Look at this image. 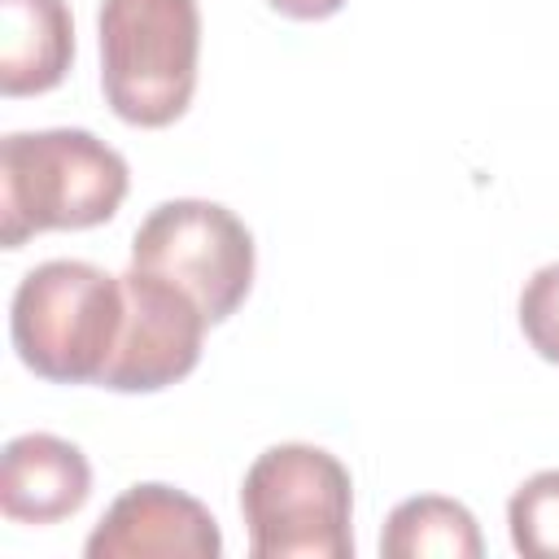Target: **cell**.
Returning a JSON list of instances; mask_svg holds the SVG:
<instances>
[{"instance_id":"obj_1","label":"cell","mask_w":559,"mask_h":559,"mask_svg":"<svg viewBox=\"0 0 559 559\" xmlns=\"http://www.w3.org/2000/svg\"><path fill=\"white\" fill-rule=\"evenodd\" d=\"M127 188V157L83 127L9 131L0 140V245L22 249L39 231L100 227Z\"/></svg>"},{"instance_id":"obj_2","label":"cell","mask_w":559,"mask_h":559,"mask_svg":"<svg viewBox=\"0 0 559 559\" xmlns=\"http://www.w3.org/2000/svg\"><path fill=\"white\" fill-rule=\"evenodd\" d=\"M122 328V275L79 258L31 266L9 306V336L39 380L100 384Z\"/></svg>"},{"instance_id":"obj_3","label":"cell","mask_w":559,"mask_h":559,"mask_svg":"<svg viewBox=\"0 0 559 559\" xmlns=\"http://www.w3.org/2000/svg\"><path fill=\"white\" fill-rule=\"evenodd\" d=\"M240 515L253 559H349L354 480L336 454L310 441L266 445L240 480Z\"/></svg>"},{"instance_id":"obj_4","label":"cell","mask_w":559,"mask_h":559,"mask_svg":"<svg viewBox=\"0 0 559 559\" xmlns=\"http://www.w3.org/2000/svg\"><path fill=\"white\" fill-rule=\"evenodd\" d=\"M100 92L127 127H170L197 92V0H100Z\"/></svg>"},{"instance_id":"obj_5","label":"cell","mask_w":559,"mask_h":559,"mask_svg":"<svg viewBox=\"0 0 559 559\" xmlns=\"http://www.w3.org/2000/svg\"><path fill=\"white\" fill-rule=\"evenodd\" d=\"M131 266L188 293L210 323L240 310L253 288V231L218 201L175 197L144 214L131 236Z\"/></svg>"},{"instance_id":"obj_6","label":"cell","mask_w":559,"mask_h":559,"mask_svg":"<svg viewBox=\"0 0 559 559\" xmlns=\"http://www.w3.org/2000/svg\"><path fill=\"white\" fill-rule=\"evenodd\" d=\"M210 319L175 284L127 266L122 271V328L100 389L114 393H157L179 384L201 362Z\"/></svg>"},{"instance_id":"obj_7","label":"cell","mask_w":559,"mask_h":559,"mask_svg":"<svg viewBox=\"0 0 559 559\" xmlns=\"http://www.w3.org/2000/svg\"><path fill=\"white\" fill-rule=\"evenodd\" d=\"M87 559H218L223 533L192 493L144 480L122 489L83 542Z\"/></svg>"},{"instance_id":"obj_8","label":"cell","mask_w":559,"mask_h":559,"mask_svg":"<svg viewBox=\"0 0 559 559\" xmlns=\"http://www.w3.org/2000/svg\"><path fill=\"white\" fill-rule=\"evenodd\" d=\"M92 493V463L52 432H22L0 454V511L17 524H57Z\"/></svg>"},{"instance_id":"obj_9","label":"cell","mask_w":559,"mask_h":559,"mask_svg":"<svg viewBox=\"0 0 559 559\" xmlns=\"http://www.w3.org/2000/svg\"><path fill=\"white\" fill-rule=\"evenodd\" d=\"M74 61V17L66 0H0V92H52Z\"/></svg>"},{"instance_id":"obj_10","label":"cell","mask_w":559,"mask_h":559,"mask_svg":"<svg viewBox=\"0 0 559 559\" xmlns=\"http://www.w3.org/2000/svg\"><path fill=\"white\" fill-rule=\"evenodd\" d=\"M380 555L384 559H424V555L480 559L485 542H480L476 515L463 502L441 498V493H419L389 511L384 533H380Z\"/></svg>"},{"instance_id":"obj_11","label":"cell","mask_w":559,"mask_h":559,"mask_svg":"<svg viewBox=\"0 0 559 559\" xmlns=\"http://www.w3.org/2000/svg\"><path fill=\"white\" fill-rule=\"evenodd\" d=\"M511 546L524 559H559V467L528 476L507 502Z\"/></svg>"},{"instance_id":"obj_12","label":"cell","mask_w":559,"mask_h":559,"mask_svg":"<svg viewBox=\"0 0 559 559\" xmlns=\"http://www.w3.org/2000/svg\"><path fill=\"white\" fill-rule=\"evenodd\" d=\"M520 332L537 358L559 367V262L537 266L520 288Z\"/></svg>"},{"instance_id":"obj_13","label":"cell","mask_w":559,"mask_h":559,"mask_svg":"<svg viewBox=\"0 0 559 559\" xmlns=\"http://www.w3.org/2000/svg\"><path fill=\"white\" fill-rule=\"evenodd\" d=\"M266 4L293 22H323V17L345 9V0H266Z\"/></svg>"}]
</instances>
